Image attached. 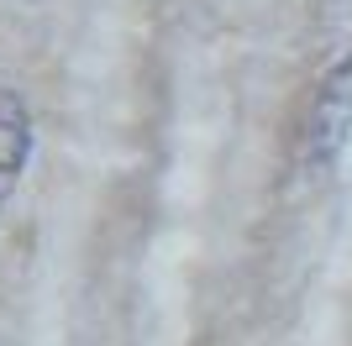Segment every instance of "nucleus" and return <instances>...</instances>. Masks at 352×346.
<instances>
[{
  "label": "nucleus",
  "instance_id": "obj_1",
  "mask_svg": "<svg viewBox=\"0 0 352 346\" xmlns=\"http://www.w3.org/2000/svg\"><path fill=\"white\" fill-rule=\"evenodd\" d=\"M352 147V53L321 73L305 111V173H331Z\"/></svg>",
  "mask_w": 352,
  "mask_h": 346
},
{
  "label": "nucleus",
  "instance_id": "obj_2",
  "mask_svg": "<svg viewBox=\"0 0 352 346\" xmlns=\"http://www.w3.org/2000/svg\"><path fill=\"white\" fill-rule=\"evenodd\" d=\"M37 152V121H32L27 100L16 89H0V210L11 205V194L21 189Z\"/></svg>",
  "mask_w": 352,
  "mask_h": 346
}]
</instances>
